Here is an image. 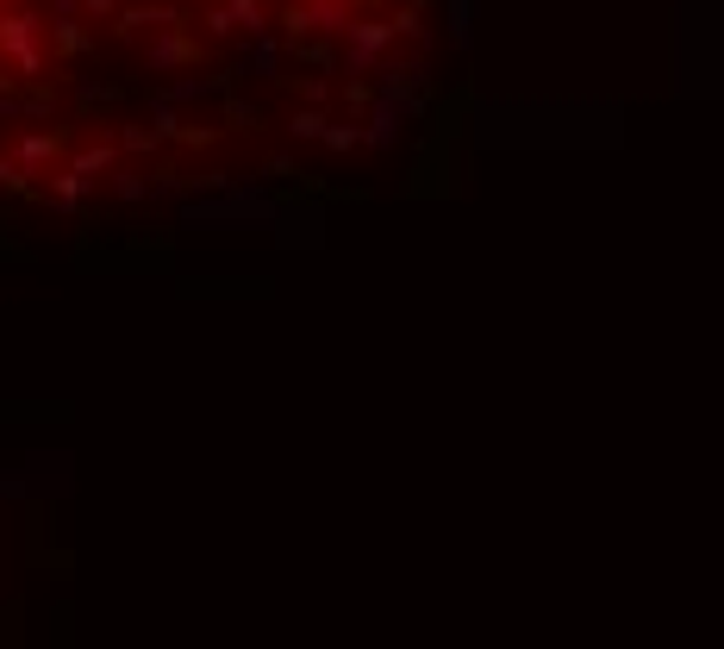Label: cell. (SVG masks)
Wrapping results in <instances>:
<instances>
[{
	"mask_svg": "<svg viewBox=\"0 0 724 649\" xmlns=\"http://www.w3.org/2000/svg\"><path fill=\"white\" fill-rule=\"evenodd\" d=\"M356 138H363L356 125H331V131H325V144H331V150H350V144H356Z\"/></svg>",
	"mask_w": 724,
	"mask_h": 649,
	"instance_id": "obj_1",
	"label": "cell"
}]
</instances>
